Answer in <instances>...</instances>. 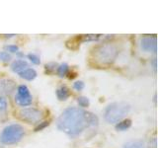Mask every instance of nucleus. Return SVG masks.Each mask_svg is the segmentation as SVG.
<instances>
[{
    "instance_id": "obj_1",
    "label": "nucleus",
    "mask_w": 158,
    "mask_h": 148,
    "mask_svg": "<svg viewBox=\"0 0 158 148\" xmlns=\"http://www.w3.org/2000/svg\"><path fill=\"white\" fill-rule=\"evenodd\" d=\"M99 118L96 115L79 108H68L57 118L56 126L60 131L75 136L88 127L97 126Z\"/></svg>"
},
{
    "instance_id": "obj_2",
    "label": "nucleus",
    "mask_w": 158,
    "mask_h": 148,
    "mask_svg": "<svg viewBox=\"0 0 158 148\" xmlns=\"http://www.w3.org/2000/svg\"><path fill=\"white\" fill-rule=\"evenodd\" d=\"M131 111L130 104L126 102H117L110 104L105 112H104V117L106 121L109 123L120 122Z\"/></svg>"
},
{
    "instance_id": "obj_3",
    "label": "nucleus",
    "mask_w": 158,
    "mask_h": 148,
    "mask_svg": "<svg viewBox=\"0 0 158 148\" xmlns=\"http://www.w3.org/2000/svg\"><path fill=\"white\" fill-rule=\"evenodd\" d=\"M118 51L113 43H103L94 49V57L101 64H111L116 60Z\"/></svg>"
},
{
    "instance_id": "obj_4",
    "label": "nucleus",
    "mask_w": 158,
    "mask_h": 148,
    "mask_svg": "<svg viewBox=\"0 0 158 148\" xmlns=\"http://www.w3.org/2000/svg\"><path fill=\"white\" fill-rule=\"evenodd\" d=\"M25 134L24 128L18 123L10 125L2 130L0 134V142L2 144H14L22 139Z\"/></svg>"
},
{
    "instance_id": "obj_5",
    "label": "nucleus",
    "mask_w": 158,
    "mask_h": 148,
    "mask_svg": "<svg viewBox=\"0 0 158 148\" xmlns=\"http://www.w3.org/2000/svg\"><path fill=\"white\" fill-rule=\"evenodd\" d=\"M19 117L22 121L28 123H36L42 120V112L35 108H25L19 112Z\"/></svg>"
},
{
    "instance_id": "obj_6",
    "label": "nucleus",
    "mask_w": 158,
    "mask_h": 148,
    "mask_svg": "<svg viewBox=\"0 0 158 148\" xmlns=\"http://www.w3.org/2000/svg\"><path fill=\"white\" fill-rule=\"evenodd\" d=\"M16 89V83L11 79H0V94L11 95Z\"/></svg>"
},
{
    "instance_id": "obj_7",
    "label": "nucleus",
    "mask_w": 158,
    "mask_h": 148,
    "mask_svg": "<svg viewBox=\"0 0 158 148\" xmlns=\"http://www.w3.org/2000/svg\"><path fill=\"white\" fill-rule=\"evenodd\" d=\"M156 37H145L142 38L140 41V47L143 51H153L154 53H156Z\"/></svg>"
},
{
    "instance_id": "obj_8",
    "label": "nucleus",
    "mask_w": 158,
    "mask_h": 148,
    "mask_svg": "<svg viewBox=\"0 0 158 148\" xmlns=\"http://www.w3.org/2000/svg\"><path fill=\"white\" fill-rule=\"evenodd\" d=\"M28 67V62L24 59H18V60H15L11 64V69L13 72L20 73L22 72L25 69H27Z\"/></svg>"
},
{
    "instance_id": "obj_9",
    "label": "nucleus",
    "mask_w": 158,
    "mask_h": 148,
    "mask_svg": "<svg viewBox=\"0 0 158 148\" xmlns=\"http://www.w3.org/2000/svg\"><path fill=\"white\" fill-rule=\"evenodd\" d=\"M19 75L21 78L25 79V80L31 81L37 77V72L33 68H27V69H25V70H23L22 72H20Z\"/></svg>"
},
{
    "instance_id": "obj_10",
    "label": "nucleus",
    "mask_w": 158,
    "mask_h": 148,
    "mask_svg": "<svg viewBox=\"0 0 158 148\" xmlns=\"http://www.w3.org/2000/svg\"><path fill=\"white\" fill-rule=\"evenodd\" d=\"M15 102H16L19 106L26 107V106L31 105L32 102H33V98H32V95L27 96V97L16 95V96H15Z\"/></svg>"
},
{
    "instance_id": "obj_11",
    "label": "nucleus",
    "mask_w": 158,
    "mask_h": 148,
    "mask_svg": "<svg viewBox=\"0 0 158 148\" xmlns=\"http://www.w3.org/2000/svg\"><path fill=\"white\" fill-rule=\"evenodd\" d=\"M56 97L58 100L60 101H65L66 99L69 97V90L66 86H60L56 90Z\"/></svg>"
},
{
    "instance_id": "obj_12",
    "label": "nucleus",
    "mask_w": 158,
    "mask_h": 148,
    "mask_svg": "<svg viewBox=\"0 0 158 148\" xmlns=\"http://www.w3.org/2000/svg\"><path fill=\"white\" fill-rule=\"evenodd\" d=\"M131 126V120H125V121H122L117 123L116 130H120V131H123V130H128Z\"/></svg>"
},
{
    "instance_id": "obj_13",
    "label": "nucleus",
    "mask_w": 158,
    "mask_h": 148,
    "mask_svg": "<svg viewBox=\"0 0 158 148\" xmlns=\"http://www.w3.org/2000/svg\"><path fill=\"white\" fill-rule=\"evenodd\" d=\"M123 148H144V143L141 140H132L130 142H127Z\"/></svg>"
},
{
    "instance_id": "obj_14",
    "label": "nucleus",
    "mask_w": 158,
    "mask_h": 148,
    "mask_svg": "<svg viewBox=\"0 0 158 148\" xmlns=\"http://www.w3.org/2000/svg\"><path fill=\"white\" fill-rule=\"evenodd\" d=\"M68 70H69L68 64L67 63H61L60 65L57 67L56 71H57V74H58L59 77H63L68 73Z\"/></svg>"
},
{
    "instance_id": "obj_15",
    "label": "nucleus",
    "mask_w": 158,
    "mask_h": 148,
    "mask_svg": "<svg viewBox=\"0 0 158 148\" xmlns=\"http://www.w3.org/2000/svg\"><path fill=\"white\" fill-rule=\"evenodd\" d=\"M17 95L19 96H24V97H27V96H30L31 94H30V91L29 89L26 85H20L18 87V90H17Z\"/></svg>"
},
{
    "instance_id": "obj_16",
    "label": "nucleus",
    "mask_w": 158,
    "mask_h": 148,
    "mask_svg": "<svg viewBox=\"0 0 158 148\" xmlns=\"http://www.w3.org/2000/svg\"><path fill=\"white\" fill-rule=\"evenodd\" d=\"M100 38V35H83L80 38L81 42H91V41H97Z\"/></svg>"
},
{
    "instance_id": "obj_17",
    "label": "nucleus",
    "mask_w": 158,
    "mask_h": 148,
    "mask_svg": "<svg viewBox=\"0 0 158 148\" xmlns=\"http://www.w3.org/2000/svg\"><path fill=\"white\" fill-rule=\"evenodd\" d=\"M77 103H78V105L80 106V107H82V108H86V107L89 106V99L86 98V97L81 96V97H79V98L77 99Z\"/></svg>"
},
{
    "instance_id": "obj_18",
    "label": "nucleus",
    "mask_w": 158,
    "mask_h": 148,
    "mask_svg": "<svg viewBox=\"0 0 158 148\" xmlns=\"http://www.w3.org/2000/svg\"><path fill=\"white\" fill-rule=\"evenodd\" d=\"M44 67H46V72L49 74V73H52L54 70H56V67H57V64L56 62H49V63H47Z\"/></svg>"
},
{
    "instance_id": "obj_19",
    "label": "nucleus",
    "mask_w": 158,
    "mask_h": 148,
    "mask_svg": "<svg viewBox=\"0 0 158 148\" xmlns=\"http://www.w3.org/2000/svg\"><path fill=\"white\" fill-rule=\"evenodd\" d=\"M28 58L30 59V61H31L32 63L34 64H40L41 63V60H40V57L37 56V54H35V53H29L28 54Z\"/></svg>"
},
{
    "instance_id": "obj_20",
    "label": "nucleus",
    "mask_w": 158,
    "mask_h": 148,
    "mask_svg": "<svg viewBox=\"0 0 158 148\" xmlns=\"http://www.w3.org/2000/svg\"><path fill=\"white\" fill-rule=\"evenodd\" d=\"M7 100L6 98L3 96H0V112H4L6 111L7 109Z\"/></svg>"
},
{
    "instance_id": "obj_21",
    "label": "nucleus",
    "mask_w": 158,
    "mask_h": 148,
    "mask_svg": "<svg viewBox=\"0 0 158 148\" xmlns=\"http://www.w3.org/2000/svg\"><path fill=\"white\" fill-rule=\"evenodd\" d=\"M11 59V56L6 51H0V60L4 62H8Z\"/></svg>"
},
{
    "instance_id": "obj_22",
    "label": "nucleus",
    "mask_w": 158,
    "mask_h": 148,
    "mask_svg": "<svg viewBox=\"0 0 158 148\" xmlns=\"http://www.w3.org/2000/svg\"><path fill=\"white\" fill-rule=\"evenodd\" d=\"M84 83L82 82V81H76L75 83L73 84V88L75 89L76 91H81L82 89L84 88Z\"/></svg>"
},
{
    "instance_id": "obj_23",
    "label": "nucleus",
    "mask_w": 158,
    "mask_h": 148,
    "mask_svg": "<svg viewBox=\"0 0 158 148\" xmlns=\"http://www.w3.org/2000/svg\"><path fill=\"white\" fill-rule=\"evenodd\" d=\"M147 148H157V139H156V137H152L151 139L148 141Z\"/></svg>"
},
{
    "instance_id": "obj_24",
    "label": "nucleus",
    "mask_w": 158,
    "mask_h": 148,
    "mask_svg": "<svg viewBox=\"0 0 158 148\" xmlns=\"http://www.w3.org/2000/svg\"><path fill=\"white\" fill-rule=\"evenodd\" d=\"M49 125V122L48 121H44V122H41L40 125L35 128V131H40V130H44V127H47L48 125Z\"/></svg>"
},
{
    "instance_id": "obj_25",
    "label": "nucleus",
    "mask_w": 158,
    "mask_h": 148,
    "mask_svg": "<svg viewBox=\"0 0 158 148\" xmlns=\"http://www.w3.org/2000/svg\"><path fill=\"white\" fill-rule=\"evenodd\" d=\"M6 49L9 51L10 52H17L19 51V47L17 46H13V44H10V46L6 47Z\"/></svg>"
},
{
    "instance_id": "obj_26",
    "label": "nucleus",
    "mask_w": 158,
    "mask_h": 148,
    "mask_svg": "<svg viewBox=\"0 0 158 148\" xmlns=\"http://www.w3.org/2000/svg\"><path fill=\"white\" fill-rule=\"evenodd\" d=\"M151 63H152V65H153V68H154V70L156 71V68H157V65H156V58L154 57L152 59V61H151Z\"/></svg>"
},
{
    "instance_id": "obj_27",
    "label": "nucleus",
    "mask_w": 158,
    "mask_h": 148,
    "mask_svg": "<svg viewBox=\"0 0 158 148\" xmlns=\"http://www.w3.org/2000/svg\"><path fill=\"white\" fill-rule=\"evenodd\" d=\"M16 53H17V56H18L19 57H24V54H23V53H21L20 51H17Z\"/></svg>"
},
{
    "instance_id": "obj_28",
    "label": "nucleus",
    "mask_w": 158,
    "mask_h": 148,
    "mask_svg": "<svg viewBox=\"0 0 158 148\" xmlns=\"http://www.w3.org/2000/svg\"><path fill=\"white\" fill-rule=\"evenodd\" d=\"M154 102L156 103V94H155V95H154Z\"/></svg>"
}]
</instances>
